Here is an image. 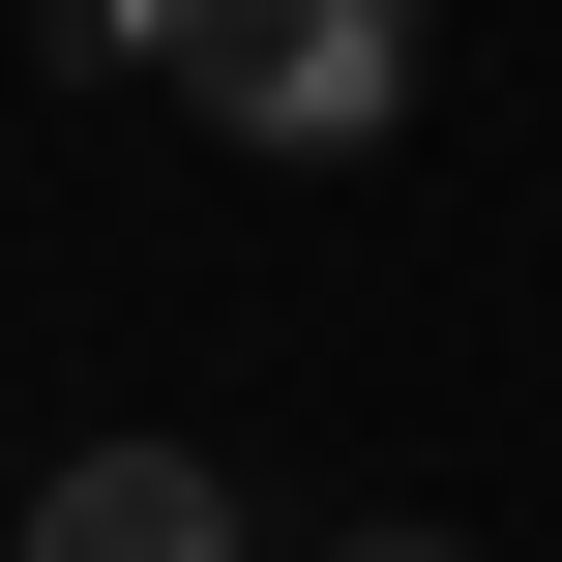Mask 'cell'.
Segmentation results:
<instances>
[{"label": "cell", "instance_id": "6da1fadb", "mask_svg": "<svg viewBox=\"0 0 562 562\" xmlns=\"http://www.w3.org/2000/svg\"><path fill=\"white\" fill-rule=\"evenodd\" d=\"M148 59H178V119H237L267 178L415 148V0H148Z\"/></svg>", "mask_w": 562, "mask_h": 562}, {"label": "cell", "instance_id": "7a4b0ae2", "mask_svg": "<svg viewBox=\"0 0 562 562\" xmlns=\"http://www.w3.org/2000/svg\"><path fill=\"white\" fill-rule=\"evenodd\" d=\"M30 562H267V533H237V474L148 415V445H59V474H30Z\"/></svg>", "mask_w": 562, "mask_h": 562}, {"label": "cell", "instance_id": "3957f363", "mask_svg": "<svg viewBox=\"0 0 562 562\" xmlns=\"http://www.w3.org/2000/svg\"><path fill=\"white\" fill-rule=\"evenodd\" d=\"M326 562H474V533H326Z\"/></svg>", "mask_w": 562, "mask_h": 562}]
</instances>
